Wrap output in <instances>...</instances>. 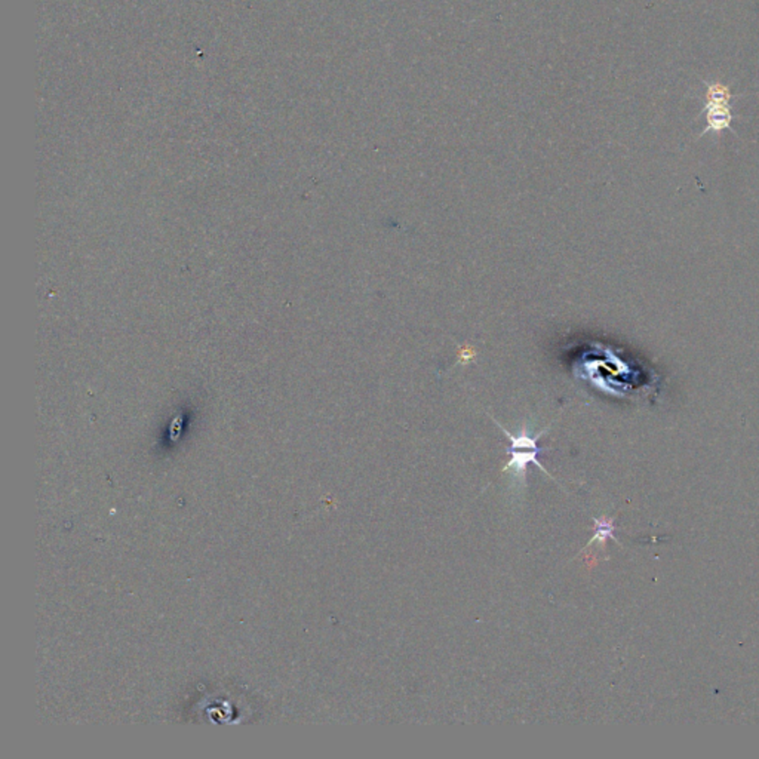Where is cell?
Masks as SVG:
<instances>
[{
    "label": "cell",
    "mask_w": 759,
    "mask_h": 759,
    "mask_svg": "<svg viewBox=\"0 0 759 759\" xmlns=\"http://www.w3.org/2000/svg\"><path fill=\"white\" fill-rule=\"evenodd\" d=\"M543 450H528V448H509V454H510V460L507 464L503 466L501 472H511V477H514V479L518 482H525V474H527V468L529 463L535 464L538 469L543 470L549 478H552V474H549L547 470L543 468L542 463L538 461L537 455L540 454ZM553 479V478H552Z\"/></svg>",
    "instance_id": "6da1fadb"
},
{
    "label": "cell",
    "mask_w": 759,
    "mask_h": 759,
    "mask_svg": "<svg viewBox=\"0 0 759 759\" xmlns=\"http://www.w3.org/2000/svg\"><path fill=\"white\" fill-rule=\"evenodd\" d=\"M708 110V116H706V121H708V126L705 132H721L724 130H728L730 125H731V112L728 106H721V107H709L706 108Z\"/></svg>",
    "instance_id": "7a4b0ae2"
},
{
    "label": "cell",
    "mask_w": 759,
    "mask_h": 759,
    "mask_svg": "<svg viewBox=\"0 0 759 759\" xmlns=\"http://www.w3.org/2000/svg\"><path fill=\"white\" fill-rule=\"evenodd\" d=\"M730 98H731V91L727 85L719 84V82H713V84L708 85L706 108L728 106Z\"/></svg>",
    "instance_id": "3957f363"
},
{
    "label": "cell",
    "mask_w": 759,
    "mask_h": 759,
    "mask_svg": "<svg viewBox=\"0 0 759 759\" xmlns=\"http://www.w3.org/2000/svg\"><path fill=\"white\" fill-rule=\"evenodd\" d=\"M612 531H614V525H612V522L610 519H605V518L595 519V535H593V538L588 543V546H590L592 543H595V542L605 543L607 538H614V535H612Z\"/></svg>",
    "instance_id": "277c9868"
}]
</instances>
